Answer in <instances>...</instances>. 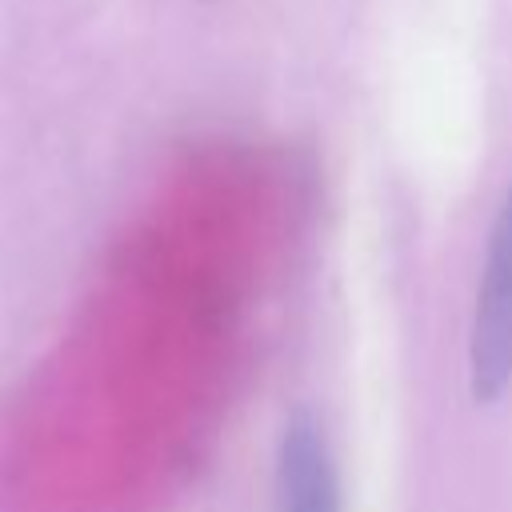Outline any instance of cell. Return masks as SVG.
Instances as JSON below:
<instances>
[{
	"label": "cell",
	"instance_id": "1",
	"mask_svg": "<svg viewBox=\"0 0 512 512\" xmlns=\"http://www.w3.org/2000/svg\"><path fill=\"white\" fill-rule=\"evenodd\" d=\"M512 384V184L488 232V252L476 284L468 328V392L476 404H496Z\"/></svg>",
	"mask_w": 512,
	"mask_h": 512
},
{
	"label": "cell",
	"instance_id": "2",
	"mask_svg": "<svg viewBox=\"0 0 512 512\" xmlns=\"http://www.w3.org/2000/svg\"><path fill=\"white\" fill-rule=\"evenodd\" d=\"M276 512H340V480L308 404L292 408L276 444Z\"/></svg>",
	"mask_w": 512,
	"mask_h": 512
}]
</instances>
